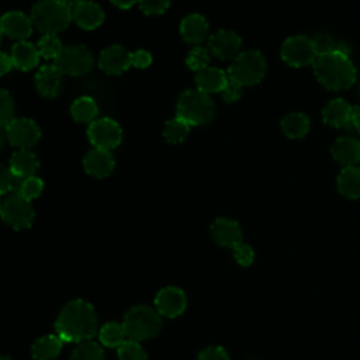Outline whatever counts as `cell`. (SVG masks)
I'll return each mask as SVG.
<instances>
[{
  "instance_id": "cell-1",
  "label": "cell",
  "mask_w": 360,
  "mask_h": 360,
  "mask_svg": "<svg viewBox=\"0 0 360 360\" xmlns=\"http://www.w3.org/2000/svg\"><path fill=\"white\" fill-rule=\"evenodd\" d=\"M55 329L63 342H89L97 329L96 311L83 300L70 301L60 311Z\"/></svg>"
},
{
  "instance_id": "cell-2",
  "label": "cell",
  "mask_w": 360,
  "mask_h": 360,
  "mask_svg": "<svg viewBox=\"0 0 360 360\" xmlns=\"http://www.w3.org/2000/svg\"><path fill=\"white\" fill-rule=\"evenodd\" d=\"M312 65L318 82L329 90H345L356 82V69L350 58L339 52L318 55Z\"/></svg>"
},
{
  "instance_id": "cell-3",
  "label": "cell",
  "mask_w": 360,
  "mask_h": 360,
  "mask_svg": "<svg viewBox=\"0 0 360 360\" xmlns=\"http://www.w3.org/2000/svg\"><path fill=\"white\" fill-rule=\"evenodd\" d=\"M176 112L188 125H204L214 118L215 104L207 93L198 89H190L180 94Z\"/></svg>"
},
{
  "instance_id": "cell-4",
  "label": "cell",
  "mask_w": 360,
  "mask_h": 360,
  "mask_svg": "<svg viewBox=\"0 0 360 360\" xmlns=\"http://www.w3.org/2000/svg\"><path fill=\"white\" fill-rule=\"evenodd\" d=\"M72 13L60 0H41L31 10V21L34 27L44 32L56 35L68 28Z\"/></svg>"
},
{
  "instance_id": "cell-5",
  "label": "cell",
  "mask_w": 360,
  "mask_h": 360,
  "mask_svg": "<svg viewBox=\"0 0 360 360\" xmlns=\"http://www.w3.org/2000/svg\"><path fill=\"white\" fill-rule=\"evenodd\" d=\"M127 338L131 340H145L156 336L162 328L160 314L146 305H138L131 308L122 322Z\"/></svg>"
},
{
  "instance_id": "cell-6",
  "label": "cell",
  "mask_w": 360,
  "mask_h": 360,
  "mask_svg": "<svg viewBox=\"0 0 360 360\" xmlns=\"http://www.w3.org/2000/svg\"><path fill=\"white\" fill-rule=\"evenodd\" d=\"M266 75V59L259 51L240 52L228 68V77L240 86H253Z\"/></svg>"
},
{
  "instance_id": "cell-7",
  "label": "cell",
  "mask_w": 360,
  "mask_h": 360,
  "mask_svg": "<svg viewBox=\"0 0 360 360\" xmlns=\"http://www.w3.org/2000/svg\"><path fill=\"white\" fill-rule=\"evenodd\" d=\"M0 215L3 221L15 231L27 229L34 222V208L31 201L24 198L20 193H11L1 202Z\"/></svg>"
},
{
  "instance_id": "cell-8",
  "label": "cell",
  "mask_w": 360,
  "mask_h": 360,
  "mask_svg": "<svg viewBox=\"0 0 360 360\" xmlns=\"http://www.w3.org/2000/svg\"><path fill=\"white\" fill-rule=\"evenodd\" d=\"M281 58L292 68H302L314 63L318 58V52L312 38L307 35H294L283 42Z\"/></svg>"
},
{
  "instance_id": "cell-9",
  "label": "cell",
  "mask_w": 360,
  "mask_h": 360,
  "mask_svg": "<svg viewBox=\"0 0 360 360\" xmlns=\"http://www.w3.org/2000/svg\"><path fill=\"white\" fill-rule=\"evenodd\" d=\"M94 63L93 53L83 45H70L63 48L55 65L63 75L82 76L91 70Z\"/></svg>"
},
{
  "instance_id": "cell-10",
  "label": "cell",
  "mask_w": 360,
  "mask_h": 360,
  "mask_svg": "<svg viewBox=\"0 0 360 360\" xmlns=\"http://www.w3.org/2000/svg\"><path fill=\"white\" fill-rule=\"evenodd\" d=\"M87 136L94 148L111 150L121 143L122 129L118 125V122L104 117V118L94 120L89 125Z\"/></svg>"
},
{
  "instance_id": "cell-11",
  "label": "cell",
  "mask_w": 360,
  "mask_h": 360,
  "mask_svg": "<svg viewBox=\"0 0 360 360\" xmlns=\"http://www.w3.org/2000/svg\"><path fill=\"white\" fill-rule=\"evenodd\" d=\"M6 134L10 143L18 149H30L41 138L39 127L30 118H14L6 127Z\"/></svg>"
},
{
  "instance_id": "cell-12",
  "label": "cell",
  "mask_w": 360,
  "mask_h": 360,
  "mask_svg": "<svg viewBox=\"0 0 360 360\" xmlns=\"http://www.w3.org/2000/svg\"><path fill=\"white\" fill-rule=\"evenodd\" d=\"M240 37L231 30H219L208 38L210 53L222 60L236 58L240 53Z\"/></svg>"
},
{
  "instance_id": "cell-13",
  "label": "cell",
  "mask_w": 360,
  "mask_h": 360,
  "mask_svg": "<svg viewBox=\"0 0 360 360\" xmlns=\"http://www.w3.org/2000/svg\"><path fill=\"white\" fill-rule=\"evenodd\" d=\"M155 305L160 315L174 318L183 314L187 305V300L180 288L166 287L158 292L155 298Z\"/></svg>"
},
{
  "instance_id": "cell-14",
  "label": "cell",
  "mask_w": 360,
  "mask_h": 360,
  "mask_svg": "<svg viewBox=\"0 0 360 360\" xmlns=\"http://www.w3.org/2000/svg\"><path fill=\"white\" fill-rule=\"evenodd\" d=\"M32 27L34 24L31 21V17L25 15L21 11H10L0 18L1 34L11 39L24 41L31 35Z\"/></svg>"
},
{
  "instance_id": "cell-15",
  "label": "cell",
  "mask_w": 360,
  "mask_h": 360,
  "mask_svg": "<svg viewBox=\"0 0 360 360\" xmlns=\"http://www.w3.org/2000/svg\"><path fill=\"white\" fill-rule=\"evenodd\" d=\"M131 65V52L120 45H111L105 48L98 58V66L108 75H121Z\"/></svg>"
},
{
  "instance_id": "cell-16",
  "label": "cell",
  "mask_w": 360,
  "mask_h": 360,
  "mask_svg": "<svg viewBox=\"0 0 360 360\" xmlns=\"http://www.w3.org/2000/svg\"><path fill=\"white\" fill-rule=\"evenodd\" d=\"M212 239L224 248H235L242 242V229L239 224L229 218H218L210 228Z\"/></svg>"
},
{
  "instance_id": "cell-17",
  "label": "cell",
  "mask_w": 360,
  "mask_h": 360,
  "mask_svg": "<svg viewBox=\"0 0 360 360\" xmlns=\"http://www.w3.org/2000/svg\"><path fill=\"white\" fill-rule=\"evenodd\" d=\"M62 72L56 65H44L35 75V86L41 96L53 98L62 89Z\"/></svg>"
},
{
  "instance_id": "cell-18",
  "label": "cell",
  "mask_w": 360,
  "mask_h": 360,
  "mask_svg": "<svg viewBox=\"0 0 360 360\" xmlns=\"http://www.w3.org/2000/svg\"><path fill=\"white\" fill-rule=\"evenodd\" d=\"M352 117L353 107L343 98L330 100L322 111L323 122L333 128H347L352 125Z\"/></svg>"
},
{
  "instance_id": "cell-19",
  "label": "cell",
  "mask_w": 360,
  "mask_h": 360,
  "mask_svg": "<svg viewBox=\"0 0 360 360\" xmlns=\"http://www.w3.org/2000/svg\"><path fill=\"white\" fill-rule=\"evenodd\" d=\"M83 166L84 170L87 172V174L93 176V177H107L112 169H114V158L110 153V150H104V149H91L90 152H87V155L83 159Z\"/></svg>"
},
{
  "instance_id": "cell-20",
  "label": "cell",
  "mask_w": 360,
  "mask_h": 360,
  "mask_svg": "<svg viewBox=\"0 0 360 360\" xmlns=\"http://www.w3.org/2000/svg\"><path fill=\"white\" fill-rule=\"evenodd\" d=\"M330 153L342 166H354L360 162V141L352 136H340L332 143Z\"/></svg>"
},
{
  "instance_id": "cell-21",
  "label": "cell",
  "mask_w": 360,
  "mask_h": 360,
  "mask_svg": "<svg viewBox=\"0 0 360 360\" xmlns=\"http://www.w3.org/2000/svg\"><path fill=\"white\" fill-rule=\"evenodd\" d=\"M180 34L187 44L198 45L207 39L208 22L201 14H190L180 24Z\"/></svg>"
},
{
  "instance_id": "cell-22",
  "label": "cell",
  "mask_w": 360,
  "mask_h": 360,
  "mask_svg": "<svg viewBox=\"0 0 360 360\" xmlns=\"http://www.w3.org/2000/svg\"><path fill=\"white\" fill-rule=\"evenodd\" d=\"M10 56L14 68L24 72L34 69L39 62V52L37 45L28 41H17V44H14L11 48Z\"/></svg>"
},
{
  "instance_id": "cell-23",
  "label": "cell",
  "mask_w": 360,
  "mask_h": 360,
  "mask_svg": "<svg viewBox=\"0 0 360 360\" xmlns=\"http://www.w3.org/2000/svg\"><path fill=\"white\" fill-rule=\"evenodd\" d=\"M226 83H228V75L219 68L208 66L197 72L195 75L197 89L207 94L222 91Z\"/></svg>"
},
{
  "instance_id": "cell-24",
  "label": "cell",
  "mask_w": 360,
  "mask_h": 360,
  "mask_svg": "<svg viewBox=\"0 0 360 360\" xmlns=\"http://www.w3.org/2000/svg\"><path fill=\"white\" fill-rule=\"evenodd\" d=\"M10 169L13 170V173L20 179H27L31 177L37 173L38 167H39V162L37 159V156L30 152L28 149H18L17 152H14L10 158Z\"/></svg>"
},
{
  "instance_id": "cell-25",
  "label": "cell",
  "mask_w": 360,
  "mask_h": 360,
  "mask_svg": "<svg viewBox=\"0 0 360 360\" xmlns=\"http://www.w3.org/2000/svg\"><path fill=\"white\" fill-rule=\"evenodd\" d=\"M73 18L76 24L83 30H94L100 27L104 21V11L103 8L93 3V1H84L77 7V10L73 13Z\"/></svg>"
},
{
  "instance_id": "cell-26",
  "label": "cell",
  "mask_w": 360,
  "mask_h": 360,
  "mask_svg": "<svg viewBox=\"0 0 360 360\" xmlns=\"http://www.w3.org/2000/svg\"><path fill=\"white\" fill-rule=\"evenodd\" d=\"M338 191L349 200L360 197V167L346 166L340 170L338 176Z\"/></svg>"
},
{
  "instance_id": "cell-27",
  "label": "cell",
  "mask_w": 360,
  "mask_h": 360,
  "mask_svg": "<svg viewBox=\"0 0 360 360\" xmlns=\"http://www.w3.org/2000/svg\"><path fill=\"white\" fill-rule=\"evenodd\" d=\"M63 340L58 335L42 336L34 342L31 354L35 360H53L62 350Z\"/></svg>"
},
{
  "instance_id": "cell-28",
  "label": "cell",
  "mask_w": 360,
  "mask_h": 360,
  "mask_svg": "<svg viewBox=\"0 0 360 360\" xmlns=\"http://www.w3.org/2000/svg\"><path fill=\"white\" fill-rule=\"evenodd\" d=\"M311 128V121L308 115L302 112H290L281 120V129L285 136L291 139H300L308 134Z\"/></svg>"
},
{
  "instance_id": "cell-29",
  "label": "cell",
  "mask_w": 360,
  "mask_h": 360,
  "mask_svg": "<svg viewBox=\"0 0 360 360\" xmlns=\"http://www.w3.org/2000/svg\"><path fill=\"white\" fill-rule=\"evenodd\" d=\"M97 112H98V108L96 101L87 96L76 98L70 105V114L73 120L77 122L91 124L96 120Z\"/></svg>"
},
{
  "instance_id": "cell-30",
  "label": "cell",
  "mask_w": 360,
  "mask_h": 360,
  "mask_svg": "<svg viewBox=\"0 0 360 360\" xmlns=\"http://www.w3.org/2000/svg\"><path fill=\"white\" fill-rule=\"evenodd\" d=\"M127 338V332L122 323L108 322L100 330V340L108 347H120Z\"/></svg>"
},
{
  "instance_id": "cell-31",
  "label": "cell",
  "mask_w": 360,
  "mask_h": 360,
  "mask_svg": "<svg viewBox=\"0 0 360 360\" xmlns=\"http://www.w3.org/2000/svg\"><path fill=\"white\" fill-rule=\"evenodd\" d=\"M188 131H190V125L181 118L176 117L166 122L163 129V136L169 143H180L186 139V136L188 135Z\"/></svg>"
},
{
  "instance_id": "cell-32",
  "label": "cell",
  "mask_w": 360,
  "mask_h": 360,
  "mask_svg": "<svg viewBox=\"0 0 360 360\" xmlns=\"http://www.w3.org/2000/svg\"><path fill=\"white\" fill-rule=\"evenodd\" d=\"M37 49L39 52V56L45 59H53L56 60L60 52L63 51L62 42L56 35L52 34H44L39 41L37 42Z\"/></svg>"
},
{
  "instance_id": "cell-33",
  "label": "cell",
  "mask_w": 360,
  "mask_h": 360,
  "mask_svg": "<svg viewBox=\"0 0 360 360\" xmlns=\"http://www.w3.org/2000/svg\"><path fill=\"white\" fill-rule=\"evenodd\" d=\"M70 360H104V352L96 342H83L70 356Z\"/></svg>"
},
{
  "instance_id": "cell-34",
  "label": "cell",
  "mask_w": 360,
  "mask_h": 360,
  "mask_svg": "<svg viewBox=\"0 0 360 360\" xmlns=\"http://www.w3.org/2000/svg\"><path fill=\"white\" fill-rule=\"evenodd\" d=\"M210 60H211V53H210V51L205 49V48H201V46L193 48V49L188 52L187 58H186L187 66H188L191 70H195V72H200V70L208 68Z\"/></svg>"
},
{
  "instance_id": "cell-35",
  "label": "cell",
  "mask_w": 360,
  "mask_h": 360,
  "mask_svg": "<svg viewBox=\"0 0 360 360\" xmlns=\"http://www.w3.org/2000/svg\"><path fill=\"white\" fill-rule=\"evenodd\" d=\"M42 190H44V181L37 176H31V177L21 180V183L17 188V193H20L24 198L31 201V200L39 197Z\"/></svg>"
},
{
  "instance_id": "cell-36",
  "label": "cell",
  "mask_w": 360,
  "mask_h": 360,
  "mask_svg": "<svg viewBox=\"0 0 360 360\" xmlns=\"http://www.w3.org/2000/svg\"><path fill=\"white\" fill-rule=\"evenodd\" d=\"M120 360H148V356L142 346L136 340H125L118 347Z\"/></svg>"
},
{
  "instance_id": "cell-37",
  "label": "cell",
  "mask_w": 360,
  "mask_h": 360,
  "mask_svg": "<svg viewBox=\"0 0 360 360\" xmlns=\"http://www.w3.org/2000/svg\"><path fill=\"white\" fill-rule=\"evenodd\" d=\"M14 120V100L7 90L0 89V128Z\"/></svg>"
},
{
  "instance_id": "cell-38",
  "label": "cell",
  "mask_w": 360,
  "mask_h": 360,
  "mask_svg": "<svg viewBox=\"0 0 360 360\" xmlns=\"http://www.w3.org/2000/svg\"><path fill=\"white\" fill-rule=\"evenodd\" d=\"M21 180L13 173L10 166L0 163V195L8 194L13 190L18 188Z\"/></svg>"
},
{
  "instance_id": "cell-39",
  "label": "cell",
  "mask_w": 360,
  "mask_h": 360,
  "mask_svg": "<svg viewBox=\"0 0 360 360\" xmlns=\"http://www.w3.org/2000/svg\"><path fill=\"white\" fill-rule=\"evenodd\" d=\"M312 41H314V45L316 48V52L318 55H322V53H328V52H333L335 51V45H336V41L328 34V32H316L314 37H312Z\"/></svg>"
},
{
  "instance_id": "cell-40",
  "label": "cell",
  "mask_w": 360,
  "mask_h": 360,
  "mask_svg": "<svg viewBox=\"0 0 360 360\" xmlns=\"http://www.w3.org/2000/svg\"><path fill=\"white\" fill-rule=\"evenodd\" d=\"M233 250V259L240 264V266H250L253 263L255 259V252L252 249L250 245L240 242L239 245H236L235 248H232Z\"/></svg>"
},
{
  "instance_id": "cell-41",
  "label": "cell",
  "mask_w": 360,
  "mask_h": 360,
  "mask_svg": "<svg viewBox=\"0 0 360 360\" xmlns=\"http://www.w3.org/2000/svg\"><path fill=\"white\" fill-rule=\"evenodd\" d=\"M138 3L146 15H159L167 10L170 0H138Z\"/></svg>"
},
{
  "instance_id": "cell-42",
  "label": "cell",
  "mask_w": 360,
  "mask_h": 360,
  "mask_svg": "<svg viewBox=\"0 0 360 360\" xmlns=\"http://www.w3.org/2000/svg\"><path fill=\"white\" fill-rule=\"evenodd\" d=\"M242 87H243V86H240L239 83H236V82H233V80H231V79L228 77V83L225 84L224 90L221 91V93H222V98H224L226 103H235V101H238V100L240 98V96H242Z\"/></svg>"
},
{
  "instance_id": "cell-43",
  "label": "cell",
  "mask_w": 360,
  "mask_h": 360,
  "mask_svg": "<svg viewBox=\"0 0 360 360\" xmlns=\"http://www.w3.org/2000/svg\"><path fill=\"white\" fill-rule=\"evenodd\" d=\"M198 360H229V356L225 352V349H222L219 346H215V347L204 349L200 353Z\"/></svg>"
},
{
  "instance_id": "cell-44",
  "label": "cell",
  "mask_w": 360,
  "mask_h": 360,
  "mask_svg": "<svg viewBox=\"0 0 360 360\" xmlns=\"http://www.w3.org/2000/svg\"><path fill=\"white\" fill-rule=\"evenodd\" d=\"M131 59H132V65L135 68H141V69L148 68L152 63V55L145 49H139V51L132 52Z\"/></svg>"
},
{
  "instance_id": "cell-45",
  "label": "cell",
  "mask_w": 360,
  "mask_h": 360,
  "mask_svg": "<svg viewBox=\"0 0 360 360\" xmlns=\"http://www.w3.org/2000/svg\"><path fill=\"white\" fill-rule=\"evenodd\" d=\"M13 68H14V65H13L11 56L4 52H0V76L8 73Z\"/></svg>"
},
{
  "instance_id": "cell-46",
  "label": "cell",
  "mask_w": 360,
  "mask_h": 360,
  "mask_svg": "<svg viewBox=\"0 0 360 360\" xmlns=\"http://www.w3.org/2000/svg\"><path fill=\"white\" fill-rule=\"evenodd\" d=\"M335 52H339V53H342V55L349 58L350 53H352V46L347 42H345V41H336Z\"/></svg>"
},
{
  "instance_id": "cell-47",
  "label": "cell",
  "mask_w": 360,
  "mask_h": 360,
  "mask_svg": "<svg viewBox=\"0 0 360 360\" xmlns=\"http://www.w3.org/2000/svg\"><path fill=\"white\" fill-rule=\"evenodd\" d=\"M65 6H66V8L72 13V17H73V13L77 10V7L80 6V4H83L86 0H60Z\"/></svg>"
},
{
  "instance_id": "cell-48",
  "label": "cell",
  "mask_w": 360,
  "mask_h": 360,
  "mask_svg": "<svg viewBox=\"0 0 360 360\" xmlns=\"http://www.w3.org/2000/svg\"><path fill=\"white\" fill-rule=\"evenodd\" d=\"M352 125L360 132V104L353 107V117H352Z\"/></svg>"
},
{
  "instance_id": "cell-49",
  "label": "cell",
  "mask_w": 360,
  "mask_h": 360,
  "mask_svg": "<svg viewBox=\"0 0 360 360\" xmlns=\"http://www.w3.org/2000/svg\"><path fill=\"white\" fill-rule=\"evenodd\" d=\"M114 6L120 7V8H129L132 7L138 0H110Z\"/></svg>"
},
{
  "instance_id": "cell-50",
  "label": "cell",
  "mask_w": 360,
  "mask_h": 360,
  "mask_svg": "<svg viewBox=\"0 0 360 360\" xmlns=\"http://www.w3.org/2000/svg\"><path fill=\"white\" fill-rule=\"evenodd\" d=\"M3 145H4V134H3L1 129H0V149L3 148Z\"/></svg>"
},
{
  "instance_id": "cell-51",
  "label": "cell",
  "mask_w": 360,
  "mask_h": 360,
  "mask_svg": "<svg viewBox=\"0 0 360 360\" xmlns=\"http://www.w3.org/2000/svg\"><path fill=\"white\" fill-rule=\"evenodd\" d=\"M0 360H13V359L8 356H0Z\"/></svg>"
},
{
  "instance_id": "cell-52",
  "label": "cell",
  "mask_w": 360,
  "mask_h": 360,
  "mask_svg": "<svg viewBox=\"0 0 360 360\" xmlns=\"http://www.w3.org/2000/svg\"><path fill=\"white\" fill-rule=\"evenodd\" d=\"M357 93H359V96H360V84H359V89H357Z\"/></svg>"
},
{
  "instance_id": "cell-53",
  "label": "cell",
  "mask_w": 360,
  "mask_h": 360,
  "mask_svg": "<svg viewBox=\"0 0 360 360\" xmlns=\"http://www.w3.org/2000/svg\"><path fill=\"white\" fill-rule=\"evenodd\" d=\"M1 35H3V34H1V30H0V42H1Z\"/></svg>"
},
{
  "instance_id": "cell-54",
  "label": "cell",
  "mask_w": 360,
  "mask_h": 360,
  "mask_svg": "<svg viewBox=\"0 0 360 360\" xmlns=\"http://www.w3.org/2000/svg\"><path fill=\"white\" fill-rule=\"evenodd\" d=\"M1 202H3V201H1V200H0V208H1Z\"/></svg>"
}]
</instances>
